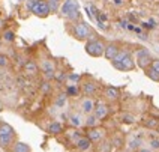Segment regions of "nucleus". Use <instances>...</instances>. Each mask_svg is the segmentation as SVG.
Segmentation results:
<instances>
[{
	"mask_svg": "<svg viewBox=\"0 0 159 152\" xmlns=\"http://www.w3.org/2000/svg\"><path fill=\"white\" fill-rule=\"evenodd\" d=\"M143 126H146L147 130H152V131H158L159 130V117L155 116H149L143 121Z\"/></svg>",
	"mask_w": 159,
	"mask_h": 152,
	"instance_id": "14",
	"label": "nucleus"
},
{
	"mask_svg": "<svg viewBox=\"0 0 159 152\" xmlns=\"http://www.w3.org/2000/svg\"><path fill=\"white\" fill-rule=\"evenodd\" d=\"M81 108H83V112H84V113L90 115V113L95 110V102H93V99L86 98L84 101H83V104H81Z\"/></svg>",
	"mask_w": 159,
	"mask_h": 152,
	"instance_id": "20",
	"label": "nucleus"
},
{
	"mask_svg": "<svg viewBox=\"0 0 159 152\" xmlns=\"http://www.w3.org/2000/svg\"><path fill=\"white\" fill-rule=\"evenodd\" d=\"M128 54H129V51H126V50H120V51H119V54L116 56L114 60H113L111 63H113V65H116V63H120V62H122V60L125 59V57L128 56Z\"/></svg>",
	"mask_w": 159,
	"mask_h": 152,
	"instance_id": "27",
	"label": "nucleus"
},
{
	"mask_svg": "<svg viewBox=\"0 0 159 152\" xmlns=\"http://www.w3.org/2000/svg\"><path fill=\"white\" fill-rule=\"evenodd\" d=\"M116 3H117V5H122V0H116Z\"/></svg>",
	"mask_w": 159,
	"mask_h": 152,
	"instance_id": "41",
	"label": "nucleus"
},
{
	"mask_svg": "<svg viewBox=\"0 0 159 152\" xmlns=\"http://www.w3.org/2000/svg\"><path fill=\"white\" fill-rule=\"evenodd\" d=\"M146 75L153 81H159V74L155 71V69H152V68H147V69H146Z\"/></svg>",
	"mask_w": 159,
	"mask_h": 152,
	"instance_id": "28",
	"label": "nucleus"
},
{
	"mask_svg": "<svg viewBox=\"0 0 159 152\" xmlns=\"http://www.w3.org/2000/svg\"><path fill=\"white\" fill-rule=\"evenodd\" d=\"M74 33H75V36L78 39L83 41V39H89L92 36V30L84 21H77L75 26H74Z\"/></svg>",
	"mask_w": 159,
	"mask_h": 152,
	"instance_id": "4",
	"label": "nucleus"
},
{
	"mask_svg": "<svg viewBox=\"0 0 159 152\" xmlns=\"http://www.w3.org/2000/svg\"><path fill=\"white\" fill-rule=\"evenodd\" d=\"M41 69H42V72H44V75L47 78H53L56 75V68H54V63L51 60H42Z\"/></svg>",
	"mask_w": 159,
	"mask_h": 152,
	"instance_id": "9",
	"label": "nucleus"
},
{
	"mask_svg": "<svg viewBox=\"0 0 159 152\" xmlns=\"http://www.w3.org/2000/svg\"><path fill=\"white\" fill-rule=\"evenodd\" d=\"M152 62H153V57L150 56V53L147 51V50H138L137 54H135V63L138 65V68H141V69H147V68H150Z\"/></svg>",
	"mask_w": 159,
	"mask_h": 152,
	"instance_id": "3",
	"label": "nucleus"
},
{
	"mask_svg": "<svg viewBox=\"0 0 159 152\" xmlns=\"http://www.w3.org/2000/svg\"><path fill=\"white\" fill-rule=\"evenodd\" d=\"M108 113H110V108L107 106L104 101H98L95 102V110H93V115L96 116L98 121H102V119H105L108 116Z\"/></svg>",
	"mask_w": 159,
	"mask_h": 152,
	"instance_id": "8",
	"label": "nucleus"
},
{
	"mask_svg": "<svg viewBox=\"0 0 159 152\" xmlns=\"http://www.w3.org/2000/svg\"><path fill=\"white\" fill-rule=\"evenodd\" d=\"M95 152H113V145L110 139H104L101 142H98L95 146Z\"/></svg>",
	"mask_w": 159,
	"mask_h": 152,
	"instance_id": "13",
	"label": "nucleus"
},
{
	"mask_svg": "<svg viewBox=\"0 0 159 152\" xmlns=\"http://www.w3.org/2000/svg\"><path fill=\"white\" fill-rule=\"evenodd\" d=\"M105 133L107 130L104 126H95V128H89L87 131V139L92 142V143H98L101 140L105 139Z\"/></svg>",
	"mask_w": 159,
	"mask_h": 152,
	"instance_id": "5",
	"label": "nucleus"
},
{
	"mask_svg": "<svg viewBox=\"0 0 159 152\" xmlns=\"http://www.w3.org/2000/svg\"><path fill=\"white\" fill-rule=\"evenodd\" d=\"M32 12L38 15V17H47L51 11H50V6H48V2L45 0H38L35 3V6L32 8Z\"/></svg>",
	"mask_w": 159,
	"mask_h": 152,
	"instance_id": "7",
	"label": "nucleus"
},
{
	"mask_svg": "<svg viewBox=\"0 0 159 152\" xmlns=\"http://www.w3.org/2000/svg\"><path fill=\"white\" fill-rule=\"evenodd\" d=\"M9 63V59L5 56V54H0V66H6Z\"/></svg>",
	"mask_w": 159,
	"mask_h": 152,
	"instance_id": "37",
	"label": "nucleus"
},
{
	"mask_svg": "<svg viewBox=\"0 0 159 152\" xmlns=\"http://www.w3.org/2000/svg\"><path fill=\"white\" fill-rule=\"evenodd\" d=\"M66 97H68V95H60V98H57V101H56V104H57L59 107H62V106H65V102H66Z\"/></svg>",
	"mask_w": 159,
	"mask_h": 152,
	"instance_id": "35",
	"label": "nucleus"
},
{
	"mask_svg": "<svg viewBox=\"0 0 159 152\" xmlns=\"http://www.w3.org/2000/svg\"><path fill=\"white\" fill-rule=\"evenodd\" d=\"M98 92V84L95 81H86L83 83V93L86 97H93Z\"/></svg>",
	"mask_w": 159,
	"mask_h": 152,
	"instance_id": "15",
	"label": "nucleus"
},
{
	"mask_svg": "<svg viewBox=\"0 0 159 152\" xmlns=\"http://www.w3.org/2000/svg\"><path fill=\"white\" fill-rule=\"evenodd\" d=\"M69 124L72 126H75V128H78V126L83 125V119H81V115H72L69 117Z\"/></svg>",
	"mask_w": 159,
	"mask_h": 152,
	"instance_id": "25",
	"label": "nucleus"
},
{
	"mask_svg": "<svg viewBox=\"0 0 159 152\" xmlns=\"http://www.w3.org/2000/svg\"><path fill=\"white\" fill-rule=\"evenodd\" d=\"M143 148V139L141 137H134L129 140V143H128V149L129 152H137L138 149H141Z\"/></svg>",
	"mask_w": 159,
	"mask_h": 152,
	"instance_id": "18",
	"label": "nucleus"
},
{
	"mask_svg": "<svg viewBox=\"0 0 159 152\" xmlns=\"http://www.w3.org/2000/svg\"><path fill=\"white\" fill-rule=\"evenodd\" d=\"M84 48H86V53L92 57H102L105 53V44L99 39H90Z\"/></svg>",
	"mask_w": 159,
	"mask_h": 152,
	"instance_id": "2",
	"label": "nucleus"
},
{
	"mask_svg": "<svg viewBox=\"0 0 159 152\" xmlns=\"http://www.w3.org/2000/svg\"><path fill=\"white\" fill-rule=\"evenodd\" d=\"M149 145H150L152 151H159V135L152 134L149 139Z\"/></svg>",
	"mask_w": 159,
	"mask_h": 152,
	"instance_id": "24",
	"label": "nucleus"
},
{
	"mask_svg": "<svg viewBox=\"0 0 159 152\" xmlns=\"http://www.w3.org/2000/svg\"><path fill=\"white\" fill-rule=\"evenodd\" d=\"M150 68H152V69H155V71L159 74V59H153V62H152Z\"/></svg>",
	"mask_w": 159,
	"mask_h": 152,
	"instance_id": "36",
	"label": "nucleus"
},
{
	"mask_svg": "<svg viewBox=\"0 0 159 152\" xmlns=\"http://www.w3.org/2000/svg\"><path fill=\"white\" fill-rule=\"evenodd\" d=\"M117 152H123V151H122V149H117Z\"/></svg>",
	"mask_w": 159,
	"mask_h": 152,
	"instance_id": "43",
	"label": "nucleus"
},
{
	"mask_svg": "<svg viewBox=\"0 0 159 152\" xmlns=\"http://www.w3.org/2000/svg\"><path fill=\"white\" fill-rule=\"evenodd\" d=\"M77 93H78V89H77V86H75V84L69 86L68 90H66V95H71V97H75Z\"/></svg>",
	"mask_w": 159,
	"mask_h": 152,
	"instance_id": "34",
	"label": "nucleus"
},
{
	"mask_svg": "<svg viewBox=\"0 0 159 152\" xmlns=\"http://www.w3.org/2000/svg\"><path fill=\"white\" fill-rule=\"evenodd\" d=\"M14 139L15 135H0V146L8 149L11 145H14Z\"/></svg>",
	"mask_w": 159,
	"mask_h": 152,
	"instance_id": "21",
	"label": "nucleus"
},
{
	"mask_svg": "<svg viewBox=\"0 0 159 152\" xmlns=\"http://www.w3.org/2000/svg\"><path fill=\"white\" fill-rule=\"evenodd\" d=\"M104 97H105L108 101H117L120 98V90L119 88H114V86H108L104 90Z\"/></svg>",
	"mask_w": 159,
	"mask_h": 152,
	"instance_id": "12",
	"label": "nucleus"
},
{
	"mask_svg": "<svg viewBox=\"0 0 159 152\" xmlns=\"http://www.w3.org/2000/svg\"><path fill=\"white\" fill-rule=\"evenodd\" d=\"M110 140H111L113 148H116V149H123V146H125V137L122 134H119V131H117V133H114V134H113V137H111Z\"/></svg>",
	"mask_w": 159,
	"mask_h": 152,
	"instance_id": "17",
	"label": "nucleus"
},
{
	"mask_svg": "<svg viewBox=\"0 0 159 152\" xmlns=\"http://www.w3.org/2000/svg\"><path fill=\"white\" fill-rule=\"evenodd\" d=\"M98 121L96 119V116L95 115H90V116L87 117V121H86V125L89 126V128H95V126H98Z\"/></svg>",
	"mask_w": 159,
	"mask_h": 152,
	"instance_id": "30",
	"label": "nucleus"
},
{
	"mask_svg": "<svg viewBox=\"0 0 159 152\" xmlns=\"http://www.w3.org/2000/svg\"><path fill=\"white\" fill-rule=\"evenodd\" d=\"M47 2H48V6H50L51 12H57L59 11V3L57 2H53V0H47Z\"/></svg>",
	"mask_w": 159,
	"mask_h": 152,
	"instance_id": "32",
	"label": "nucleus"
},
{
	"mask_svg": "<svg viewBox=\"0 0 159 152\" xmlns=\"http://www.w3.org/2000/svg\"><path fill=\"white\" fill-rule=\"evenodd\" d=\"M41 92L44 93V95H48V93H51V83L47 80V81H42V84H41Z\"/></svg>",
	"mask_w": 159,
	"mask_h": 152,
	"instance_id": "29",
	"label": "nucleus"
},
{
	"mask_svg": "<svg viewBox=\"0 0 159 152\" xmlns=\"http://www.w3.org/2000/svg\"><path fill=\"white\" fill-rule=\"evenodd\" d=\"M113 66H114L116 69H119V71H134L135 66H137V63H135V59L132 57V54L129 53L122 62L116 63V65H113Z\"/></svg>",
	"mask_w": 159,
	"mask_h": 152,
	"instance_id": "6",
	"label": "nucleus"
},
{
	"mask_svg": "<svg viewBox=\"0 0 159 152\" xmlns=\"http://www.w3.org/2000/svg\"><path fill=\"white\" fill-rule=\"evenodd\" d=\"M14 152H32L30 146L24 142H15L14 143Z\"/></svg>",
	"mask_w": 159,
	"mask_h": 152,
	"instance_id": "23",
	"label": "nucleus"
},
{
	"mask_svg": "<svg viewBox=\"0 0 159 152\" xmlns=\"http://www.w3.org/2000/svg\"><path fill=\"white\" fill-rule=\"evenodd\" d=\"M92 142L87 139V135H81L78 140L75 142V146H77V149H78L80 152H89L90 149H92Z\"/></svg>",
	"mask_w": 159,
	"mask_h": 152,
	"instance_id": "11",
	"label": "nucleus"
},
{
	"mask_svg": "<svg viewBox=\"0 0 159 152\" xmlns=\"http://www.w3.org/2000/svg\"><path fill=\"white\" fill-rule=\"evenodd\" d=\"M48 133H50V134H53V135L62 134V133H63L62 122H59V121H54V122H51V124L48 125Z\"/></svg>",
	"mask_w": 159,
	"mask_h": 152,
	"instance_id": "19",
	"label": "nucleus"
},
{
	"mask_svg": "<svg viewBox=\"0 0 159 152\" xmlns=\"http://www.w3.org/2000/svg\"><path fill=\"white\" fill-rule=\"evenodd\" d=\"M68 78H69L71 81H78L80 75H77V74H71V75H68Z\"/></svg>",
	"mask_w": 159,
	"mask_h": 152,
	"instance_id": "38",
	"label": "nucleus"
},
{
	"mask_svg": "<svg viewBox=\"0 0 159 152\" xmlns=\"http://www.w3.org/2000/svg\"><path fill=\"white\" fill-rule=\"evenodd\" d=\"M3 39L8 41V42H12V41L15 39V33H14L12 30H6V32L3 33Z\"/></svg>",
	"mask_w": 159,
	"mask_h": 152,
	"instance_id": "31",
	"label": "nucleus"
},
{
	"mask_svg": "<svg viewBox=\"0 0 159 152\" xmlns=\"http://www.w3.org/2000/svg\"><path fill=\"white\" fill-rule=\"evenodd\" d=\"M54 77H56L57 80H60V81H65V78H66V75H65L63 72H60V74H56Z\"/></svg>",
	"mask_w": 159,
	"mask_h": 152,
	"instance_id": "39",
	"label": "nucleus"
},
{
	"mask_svg": "<svg viewBox=\"0 0 159 152\" xmlns=\"http://www.w3.org/2000/svg\"><path fill=\"white\" fill-rule=\"evenodd\" d=\"M23 69H24V72H26L27 75H36L38 71H39V66H38V63L35 60H27L23 65Z\"/></svg>",
	"mask_w": 159,
	"mask_h": 152,
	"instance_id": "16",
	"label": "nucleus"
},
{
	"mask_svg": "<svg viewBox=\"0 0 159 152\" xmlns=\"http://www.w3.org/2000/svg\"><path fill=\"white\" fill-rule=\"evenodd\" d=\"M53 2H57V3H60V2H62V0H53Z\"/></svg>",
	"mask_w": 159,
	"mask_h": 152,
	"instance_id": "42",
	"label": "nucleus"
},
{
	"mask_svg": "<svg viewBox=\"0 0 159 152\" xmlns=\"http://www.w3.org/2000/svg\"><path fill=\"white\" fill-rule=\"evenodd\" d=\"M120 121L123 122V124H135V116L134 115H131V113H125V115H122V117H120Z\"/></svg>",
	"mask_w": 159,
	"mask_h": 152,
	"instance_id": "26",
	"label": "nucleus"
},
{
	"mask_svg": "<svg viewBox=\"0 0 159 152\" xmlns=\"http://www.w3.org/2000/svg\"><path fill=\"white\" fill-rule=\"evenodd\" d=\"M68 137H69L71 140H75V142H77V140H78L80 137H81V134H80L78 131H75V130H72V131H69V133H68Z\"/></svg>",
	"mask_w": 159,
	"mask_h": 152,
	"instance_id": "33",
	"label": "nucleus"
},
{
	"mask_svg": "<svg viewBox=\"0 0 159 152\" xmlns=\"http://www.w3.org/2000/svg\"><path fill=\"white\" fill-rule=\"evenodd\" d=\"M119 51H120L119 45L114 44V42H111V44L105 45V53H104V57L113 62V60H114V57L119 54Z\"/></svg>",
	"mask_w": 159,
	"mask_h": 152,
	"instance_id": "10",
	"label": "nucleus"
},
{
	"mask_svg": "<svg viewBox=\"0 0 159 152\" xmlns=\"http://www.w3.org/2000/svg\"><path fill=\"white\" fill-rule=\"evenodd\" d=\"M137 152H155V151H152L150 148H141V149H138Z\"/></svg>",
	"mask_w": 159,
	"mask_h": 152,
	"instance_id": "40",
	"label": "nucleus"
},
{
	"mask_svg": "<svg viewBox=\"0 0 159 152\" xmlns=\"http://www.w3.org/2000/svg\"><path fill=\"white\" fill-rule=\"evenodd\" d=\"M62 14L72 21H77L80 18V8L77 0H65V3L62 5Z\"/></svg>",
	"mask_w": 159,
	"mask_h": 152,
	"instance_id": "1",
	"label": "nucleus"
},
{
	"mask_svg": "<svg viewBox=\"0 0 159 152\" xmlns=\"http://www.w3.org/2000/svg\"><path fill=\"white\" fill-rule=\"evenodd\" d=\"M0 135H15L14 128L9 124H6V122H2L0 124Z\"/></svg>",
	"mask_w": 159,
	"mask_h": 152,
	"instance_id": "22",
	"label": "nucleus"
}]
</instances>
